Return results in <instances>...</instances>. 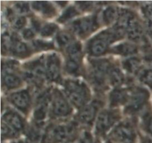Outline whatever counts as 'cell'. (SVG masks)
<instances>
[{
	"instance_id": "6da1fadb",
	"label": "cell",
	"mask_w": 152,
	"mask_h": 143,
	"mask_svg": "<svg viewBox=\"0 0 152 143\" xmlns=\"http://www.w3.org/2000/svg\"><path fill=\"white\" fill-rule=\"evenodd\" d=\"M125 31L114 27L113 29L102 31L88 42V53L91 56H102L107 53L109 45L116 40L122 38Z\"/></svg>"
},
{
	"instance_id": "7a4b0ae2",
	"label": "cell",
	"mask_w": 152,
	"mask_h": 143,
	"mask_svg": "<svg viewBox=\"0 0 152 143\" xmlns=\"http://www.w3.org/2000/svg\"><path fill=\"white\" fill-rule=\"evenodd\" d=\"M65 92L71 103L78 108L86 106L90 100L89 88L85 83L77 80H67L64 83Z\"/></svg>"
},
{
	"instance_id": "3957f363",
	"label": "cell",
	"mask_w": 152,
	"mask_h": 143,
	"mask_svg": "<svg viewBox=\"0 0 152 143\" xmlns=\"http://www.w3.org/2000/svg\"><path fill=\"white\" fill-rule=\"evenodd\" d=\"M91 70L89 73V80L96 88H103L105 86V78H108L109 70L112 67L108 60H91Z\"/></svg>"
},
{
	"instance_id": "277c9868",
	"label": "cell",
	"mask_w": 152,
	"mask_h": 143,
	"mask_svg": "<svg viewBox=\"0 0 152 143\" xmlns=\"http://www.w3.org/2000/svg\"><path fill=\"white\" fill-rule=\"evenodd\" d=\"M77 136V128L73 123L59 125L52 128L49 138L53 142H67L72 141Z\"/></svg>"
},
{
	"instance_id": "5b68a950",
	"label": "cell",
	"mask_w": 152,
	"mask_h": 143,
	"mask_svg": "<svg viewBox=\"0 0 152 143\" xmlns=\"http://www.w3.org/2000/svg\"><path fill=\"white\" fill-rule=\"evenodd\" d=\"M97 19L95 16H88L74 21L71 25L73 32L82 38L88 36L97 28Z\"/></svg>"
},
{
	"instance_id": "8992f818",
	"label": "cell",
	"mask_w": 152,
	"mask_h": 143,
	"mask_svg": "<svg viewBox=\"0 0 152 143\" xmlns=\"http://www.w3.org/2000/svg\"><path fill=\"white\" fill-rule=\"evenodd\" d=\"M149 92L146 89L137 88L132 92L129 100L126 112L128 114H135L142 109L149 99Z\"/></svg>"
},
{
	"instance_id": "52a82bcc",
	"label": "cell",
	"mask_w": 152,
	"mask_h": 143,
	"mask_svg": "<svg viewBox=\"0 0 152 143\" xmlns=\"http://www.w3.org/2000/svg\"><path fill=\"white\" fill-rule=\"evenodd\" d=\"M120 119V113L117 111H103L99 114L96 122V131L98 134L103 135L112 127Z\"/></svg>"
},
{
	"instance_id": "ba28073f",
	"label": "cell",
	"mask_w": 152,
	"mask_h": 143,
	"mask_svg": "<svg viewBox=\"0 0 152 143\" xmlns=\"http://www.w3.org/2000/svg\"><path fill=\"white\" fill-rule=\"evenodd\" d=\"M72 112V108L61 92L56 90L53 93L50 114L55 117H65Z\"/></svg>"
},
{
	"instance_id": "9c48e42d",
	"label": "cell",
	"mask_w": 152,
	"mask_h": 143,
	"mask_svg": "<svg viewBox=\"0 0 152 143\" xmlns=\"http://www.w3.org/2000/svg\"><path fill=\"white\" fill-rule=\"evenodd\" d=\"M111 137L119 143L133 142L135 138V132L132 123L129 122L120 123L112 131Z\"/></svg>"
},
{
	"instance_id": "30bf717a",
	"label": "cell",
	"mask_w": 152,
	"mask_h": 143,
	"mask_svg": "<svg viewBox=\"0 0 152 143\" xmlns=\"http://www.w3.org/2000/svg\"><path fill=\"white\" fill-rule=\"evenodd\" d=\"M10 102L21 111L28 113L31 107V95L26 90L15 92L9 96Z\"/></svg>"
},
{
	"instance_id": "8fae6325",
	"label": "cell",
	"mask_w": 152,
	"mask_h": 143,
	"mask_svg": "<svg viewBox=\"0 0 152 143\" xmlns=\"http://www.w3.org/2000/svg\"><path fill=\"white\" fill-rule=\"evenodd\" d=\"M46 79L50 82L59 80L60 76V59L56 54H50L45 60Z\"/></svg>"
},
{
	"instance_id": "7c38bea8",
	"label": "cell",
	"mask_w": 152,
	"mask_h": 143,
	"mask_svg": "<svg viewBox=\"0 0 152 143\" xmlns=\"http://www.w3.org/2000/svg\"><path fill=\"white\" fill-rule=\"evenodd\" d=\"M10 50L13 56L21 58L31 56L32 53L28 45L21 41L16 34H13L10 36Z\"/></svg>"
},
{
	"instance_id": "4fadbf2b",
	"label": "cell",
	"mask_w": 152,
	"mask_h": 143,
	"mask_svg": "<svg viewBox=\"0 0 152 143\" xmlns=\"http://www.w3.org/2000/svg\"><path fill=\"white\" fill-rule=\"evenodd\" d=\"M98 108V102H92L82 108L77 115L78 121L84 125H91L96 117Z\"/></svg>"
},
{
	"instance_id": "5bb4252c",
	"label": "cell",
	"mask_w": 152,
	"mask_h": 143,
	"mask_svg": "<svg viewBox=\"0 0 152 143\" xmlns=\"http://www.w3.org/2000/svg\"><path fill=\"white\" fill-rule=\"evenodd\" d=\"M137 20L136 15L131 10L127 9H120V16L117 19V23L115 28L125 31L136 21ZM126 32V31H125Z\"/></svg>"
},
{
	"instance_id": "9a60e30c",
	"label": "cell",
	"mask_w": 152,
	"mask_h": 143,
	"mask_svg": "<svg viewBox=\"0 0 152 143\" xmlns=\"http://www.w3.org/2000/svg\"><path fill=\"white\" fill-rule=\"evenodd\" d=\"M2 85L7 89H15L22 85L20 77L13 70H2Z\"/></svg>"
},
{
	"instance_id": "2e32d148",
	"label": "cell",
	"mask_w": 152,
	"mask_h": 143,
	"mask_svg": "<svg viewBox=\"0 0 152 143\" xmlns=\"http://www.w3.org/2000/svg\"><path fill=\"white\" fill-rule=\"evenodd\" d=\"M3 121L16 131H21L25 127V122L22 117L13 111H8L4 114Z\"/></svg>"
},
{
	"instance_id": "e0dca14e",
	"label": "cell",
	"mask_w": 152,
	"mask_h": 143,
	"mask_svg": "<svg viewBox=\"0 0 152 143\" xmlns=\"http://www.w3.org/2000/svg\"><path fill=\"white\" fill-rule=\"evenodd\" d=\"M50 95L49 92H45L38 99V105L34 111V119L37 121H42L46 117L48 112L49 98Z\"/></svg>"
},
{
	"instance_id": "ac0fdd59",
	"label": "cell",
	"mask_w": 152,
	"mask_h": 143,
	"mask_svg": "<svg viewBox=\"0 0 152 143\" xmlns=\"http://www.w3.org/2000/svg\"><path fill=\"white\" fill-rule=\"evenodd\" d=\"M127 36L129 39L134 42H145V38L144 36V31L142 28V25L140 24V22L137 20L135 22H134L130 27L126 31Z\"/></svg>"
},
{
	"instance_id": "d6986e66",
	"label": "cell",
	"mask_w": 152,
	"mask_h": 143,
	"mask_svg": "<svg viewBox=\"0 0 152 143\" xmlns=\"http://www.w3.org/2000/svg\"><path fill=\"white\" fill-rule=\"evenodd\" d=\"M111 106L115 107L129 102L130 96L126 89H115L110 93Z\"/></svg>"
},
{
	"instance_id": "ffe728a7",
	"label": "cell",
	"mask_w": 152,
	"mask_h": 143,
	"mask_svg": "<svg viewBox=\"0 0 152 143\" xmlns=\"http://www.w3.org/2000/svg\"><path fill=\"white\" fill-rule=\"evenodd\" d=\"M31 5L34 10L45 16L52 17L56 15V9L49 1H34Z\"/></svg>"
},
{
	"instance_id": "44dd1931",
	"label": "cell",
	"mask_w": 152,
	"mask_h": 143,
	"mask_svg": "<svg viewBox=\"0 0 152 143\" xmlns=\"http://www.w3.org/2000/svg\"><path fill=\"white\" fill-rule=\"evenodd\" d=\"M137 47L136 45L130 42H123L116 45L112 48V52L121 56H131L137 53Z\"/></svg>"
},
{
	"instance_id": "7402d4cb",
	"label": "cell",
	"mask_w": 152,
	"mask_h": 143,
	"mask_svg": "<svg viewBox=\"0 0 152 143\" xmlns=\"http://www.w3.org/2000/svg\"><path fill=\"white\" fill-rule=\"evenodd\" d=\"M120 9L115 6H109L102 13V20L106 25H111L117 21L120 16Z\"/></svg>"
},
{
	"instance_id": "603a6c76",
	"label": "cell",
	"mask_w": 152,
	"mask_h": 143,
	"mask_svg": "<svg viewBox=\"0 0 152 143\" xmlns=\"http://www.w3.org/2000/svg\"><path fill=\"white\" fill-rule=\"evenodd\" d=\"M108 78L112 85L117 87L124 82L125 77L122 71L117 67H111L108 74Z\"/></svg>"
},
{
	"instance_id": "cb8c5ba5",
	"label": "cell",
	"mask_w": 152,
	"mask_h": 143,
	"mask_svg": "<svg viewBox=\"0 0 152 143\" xmlns=\"http://www.w3.org/2000/svg\"><path fill=\"white\" fill-rule=\"evenodd\" d=\"M141 65H142L141 60L137 57H131L123 62V68L131 74L140 72L142 70Z\"/></svg>"
},
{
	"instance_id": "d4e9b609",
	"label": "cell",
	"mask_w": 152,
	"mask_h": 143,
	"mask_svg": "<svg viewBox=\"0 0 152 143\" xmlns=\"http://www.w3.org/2000/svg\"><path fill=\"white\" fill-rule=\"evenodd\" d=\"M81 60L82 59L67 58L66 63H65L66 72L71 75H79L81 69Z\"/></svg>"
},
{
	"instance_id": "484cf974",
	"label": "cell",
	"mask_w": 152,
	"mask_h": 143,
	"mask_svg": "<svg viewBox=\"0 0 152 143\" xmlns=\"http://www.w3.org/2000/svg\"><path fill=\"white\" fill-rule=\"evenodd\" d=\"M67 58L82 59V45L80 42L71 43L66 47Z\"/></svg>"
},
{
	"instance_id": "4316f807",
	"label": "cell",
	"mask_w": 152,
	"mask_h": 143,
	"mask_svg": "<svg viewBox=\"0 0 152 143\" xmlns=\"http://www.w3.org/2000/svg\"><path fill=\"white\" fill-rule=\"evenodd\" d=\"M28 136L34 143H41L44 139L42 129L38 125L32 126L28 131Z\"/></svg>"
},
{
	"instance_id": "83f0119b",
	"label": "cell",
	"mask_w": 152,
	"mask_h": 143,
	"mask_svg": "<svg viewBox=\"0 0 152 143\" xmlns=\"http://www.w3.org/2000/svg\"><path fill=\"white\" fill-rule=\"evenodd\" d=\"M56 42L61 47H67L74 42V38L71 33L68 31H60L56 36Z\"/></svg>"
},
{
	"instance_id": "f1b7e54d",
	"label": "cell",
	"mask_w": 152,
	"mask_h": 143,
	"mask_svg": "<svg viewBox=\"0 0 152 143\" xmlns=\"http://www.w3.org/2000/svg\"><path fill=\"white\" fill-rule=\"evenodd\" d=\"M140 80L152 88V64L151 67L147 69H142L139 73Z\"/></svg>"
},
{
	"instance_id": "f546056e",
	"label": "cell",
	"mask_w": 152,
	"mask_h": 143,
	"mask_svg": "<svg viewBox=\"0 0 152 143\" xmlns=\"http://www.w3.org/2000/svg\"><path fill=\"white\" fill-rule=\"evenodd\" d=\"M79 13L77 11V9L74 7H69L66 9V10L64 11V13H62V16L59 18V22L61 23H63V22H67V21L70 20V19H73L74 17H75L76 16H77Z\"/></svg>"
},
{
	"instance_id": "4dcf8cb0",
	"label": "cell",
	"mask_w": 152,
	"mask_h": 143,
	"mask_svg": "<svg viewBox=\"0 0 152 143\" xmlns=\"http://www.w3.org/2000/svg\"><path fill=\"white\" fill-rule=\"evenodd\" d=\"M57 30L58 27L55 24H45L40 29V34L43 37H48L53 35Z\"/></svg>"
},
{
	"instance_id": "1f68e13d",
	"label": "cell",
	"mask_w": 152,
	"mask_h": 143,
	"mask_svg": "<svg viewBox=\"0 0 152 143\" xmlns=\"http://www.w3.org/2000/svg\"><path fill=\"white\" fill-rule=\"evenodd\" d=\"M17 132L18 131H16L15 129H13V128L10 127V125H8L6 123H2V124H1V136H2V137H15L18 135Z\"/></svg>"
},
{
	"instance_id": "d6a6232c",
	"label": "cell",
	"mask_w": 152,
	"mask_h": 143,
	"mask_svg": "<svg viewBox=\"0 0 152 143\" xmlns=\"http://www.w3.org/2000/svg\"><path fill=\"white\" fill-rule=\"evenodd\" d=\"M33 46L37 50H50L54 47V45L52 42L42 41V40H36V41L33 42Z\"/></svg>"
},
{
	"instance_id": "836d02e7",
	"label": "cell",
	"mask_w": 152,
	"mask_h": 143,
	"mask_svg": "<svg viewBox=\"0 0 152 143\" xmlns=\"http://www.w3.org/2000/svg\"><path fill=\"white\" fill-rule=\"evenodd\" d=\"M143 122L145 127L149 134L152 135V115L151 113L147 112L143 117Z\"/></svg>"
},
{
	"instance_id": "e575fe53",
	"label": "cell",
	"mask_w": 152,
	"mask_h": 143,
	"mask_svg": "<svg viewBox=\"0 0 152 143\" xmlns=\"http://www.w3.org/2000/svg\"><path fill=\"white\" fill-rule=\"evenodd\" d=\"M15 9L20 13H28L30 10L29 4L27 2H17L15 4Z\"/></svg>"
},
{
	"instance_id": "d590c367",
	"label": "cell",
	"mask_w": 152,
	"mask_h": 143,
	"mask_svg": "<svg viewBox=\"0 0 152 143\" xmlns=\"http://www.w3.org/2000/svg\"><path fill=\"white\" fill-rule=\"evenodd\" d=\"M13 23V27L16 29H21L23 28L26 24V19L25 17L22 16H19V17H15L13 20L11 21Z\"/></svg>"
},
{
	"instance_id": "8d00e7d4",
	"label": "cell",
	"mask_w": 152,
	"mask_h": 143,
	"mask_svg": "<svg viewBox=\"0 0 152 143\" xmlns=\"http://www.w3.org/2000/svg\"><path fill=\"white\" fill-rule=\"evenodd\" d=\"M142 11L148 21H152V3L144 4L142 7Z\"/></svg>"
},
{
	"instance_id": "74e56055",
	"label": "cell",
	"mask_w": 152,
	"mask_h": 143,
	"mask_svg": "<svg viewBox=\"0 0 152 143\" xmlns=\"http://www.w3.org/2000/svg\"><path fill=\"white\" fill-rule=\"evenodd\" d=\"M79 143H94L93 137L89 132H84Z\"/></svg>"
},
{
	"instance_id": "f35d334b",
	"label": "cell",
	"mask_w": 152,
	"mask_h": 143,
	"mask_svg": "<svg viewBox=\"0 0 152 143\" xmlns=\"http://www.w3.org/2000/svg\"><path fill=\"white\" fill-rule=\"evenodd\" d=\"M77 4L80 7V9H83L84 10H89L93 6V3L91 1H79L77 3Z\"/></svg>"
},
{
	"instance_id": "ab89813d",
	"label": "cell",
	"mask_w": 152,
	"mask_h": 143,
	"mask_svg": "<svg viewBox=\"0 0 152 143\" xmlns=\"http://www.w3.org/2000/svg\"><path fill=\"white\" fill-rule=\"evenodd\" d=\"M22 36H23V38L25 39H31L35 36V33L31 29H25L22 32Z\"/></svg>"
},
{
	"instance_id": "60d3db41",
	"label": "cell",
	"mask_w": 152,
	"mask_h": 143,
	"mask_svg": "<svg viewBox=\"0 0 152 143\" xmlns=\"http://www.w3.org/2000/svg\"><path fill=\"white\" fill-rule=\"evenodd\" d=\"M146 30L149 36L152 39V21H148L146 24Z\"/></svg>"
},
{
	"instance_id": "b9f144b4",
	"label": "cell",
	"mask_w": 152,
	"mask_h": 143,
	"mask_svg": "<svg viewBox=\"0 0 152 143\" xmlns=\"http://www.w3.org/2000/svg\"><path fill=\"white\" fill-rule=\"evenodd\" d=\"M142 143H152V139L149 137H143L142 139Z\"/></svg>"
},
{
	"instance_id": "7bdbcfd3",
	"label": "cell",
	"mask_w": 152,
	"mask_h": 143,
	"mask_svg": "<svg viewBox=\"0 0 152 143\" xmlns=\"http://www.w3.org/2000/svg\"><path fill=\"white\" fill-rule=\"evenodd\" d=\"M108 143H110V142H108Z\"/></svg>"
}]
</instances>
